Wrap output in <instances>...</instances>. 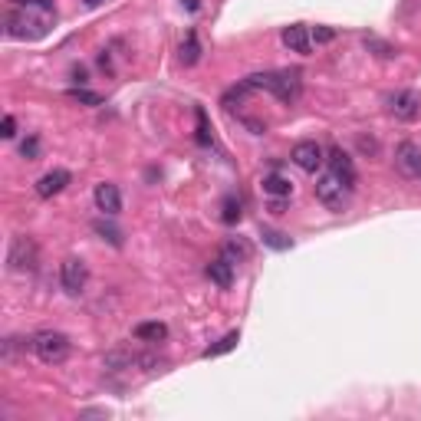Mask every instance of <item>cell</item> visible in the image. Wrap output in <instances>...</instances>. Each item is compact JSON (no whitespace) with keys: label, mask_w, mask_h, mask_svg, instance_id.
<instances>
[{"label":"cell","mask_w":421,"mask_h":421,"mask_svg":"<svg viewBox=\"0 0 421 421\" xmlns=\"http://www.w3.org/2000/svg\"><path fill=\"white\" fill-rule=\"evenodd\" d=\"M53 20H56L53 4L36 0V4H27V7H13L7 13L4 27H7V36H13V40H40L53 27Z\"/></svg>","instance_id":"obj_1"},{"label":"cell","mask_w":421,"mask_h":421,"mask_svg":"<svg viewBox=\"0 0 421 421\" xmlns=\"http://www.w3.org/2000/svg\"><path fill=\"white\" fill-rule=\"evenodd\" d=\"M244 83H247L250 89H267V92H273V96L280 99V102H287V106H293L303 92L300 69H267V73L247 76Z\"/></svg>","instance_id":"obj_2"},{"label":"cell","mask_w":421,"mask_h":421,"mask_svg":"<svg viewBox=\"0 0 421 421\" xmlns=\"http://www.w3.org/2000/svg\"><path fill=\"white\" fill-rule=\"evenodd\" d=\"M30 349L36 352L40 362L46 366H60L66 356H69V339L63 333H56V329H43V333L30 336Z\"/></svg>","instance_id":"obj_3"},{"label":"cell","mask_w":421,"mask_h":421,"mask_svg":"<svg viewBox=\"0 0 421 421\" xmlns=\"http://www.w3.org/2000/svg\"><path fill=\"white\" fill-rule=\"evenodd\" d=\"M316 198H319V205H323V207H329V211L339 214V211H346V207H349L352 188L339 181L333 172H326V174H319V181H316Z\"/></svg>","instance_id":"obj_4"},{"label":"cell","mask_w":421,"mask_h":421,"mask_svg":"<svg viewBox=\"0 0 421 421\" xmlns=\"http://www.w3.org/2000/svg\"><path fill=\"white\" fill-rule=\"evenodd\" d=\"M36 260H40V250L30 237H13L11 250H7V267L11 270H36Z\"/></svg>","instance_id":"obj_5"},{"label":"cell","mask_w":421,"mask_h":421,"mask_svg":"<svg viewBox=\"0 0 421 421\" xmlns=\"http://www.w3.org/2000/svg\"><path fill=\"white\" fill-rule=\"evenodd\" d=\"M86 280H89V270L79 257H66L60 263V283H63V290L69 296H79V293L86 290Z\"/></svg>","instance_id":"obj_6"},{"label":"cell","mask_w":421,"mask_h":421,"mask_svg":"<svg viewBox=\"0 0 421 421\" xmlns=\"http://www.w3.org/2000/svg\"><path fill=\"white\" fill-rule=\"evenodd\" d=\"M290 162L300 168V172H319L326 165V151L316 145V142H296L293 145V151H290Z\"/></svg>","instance_id":"obj_7"},{"label":"cell","mask_w":421,"mask_h":421,"mask_svg":"<svg viewBox=\"0 0 421 421\" xmlns=\"http://www.w3.org/2000/svg\"><path fill=\"white\" fill-rule=\"evenodd\" d=\"M389 112L399 122H415L421 116V96L415 89H401V92H395L389 99Z\"/></svg>","instance_id":"obj_8"},{"label":"cell","mask_w":421,"mask_h":421,"mask_svg":"<svg viewBox=\"0 0 421 421\" xmlns=\"http://www.w3.org/2000/svg\"><path fill=\"white\" fill-rule=\"evenodd\" d=\"M326 165H329V172H333L343 184L356 188V165H352V158H349L339 145H333V149L326 151Z\"/></svg>","instance_id":"obj_9"},{"label":"cell","mask_w":421,"mask_h":421,"mask_svg":"<svg viewBox=\"0 0 421 421\" xmlns=\"http://www.w3.org/2000/svg\"><path fill=\"white\" fill-rule=\"evenodd\" d=\"M395 168L405 178H421V149L415 142H401L395 149Z\"/></svg>","instance_id":"obj_10"},{"label":"cell","mask_w":421,"mask_h":421,"mask_svg":"<svg viewBox=\"0 0 421 421\" xmlns=\"http://www.w3.org/2000/svg\"><path fill=\"white\" fill-rule=\"evenodd\" d=\"M283 46L293 50V53L306 56L313 50V36H310V30L303 23H290V27H283Z\"/></svg>","instance_id":"obj_11"},{"label":"cell","mask_w":421,"mask_h":421,"mask_svg":"<svg viewBox=\"0 0 421 421\" xmlns=\"http://www.w3.org/2000/svg\"><path fill=\"white\" fill-rule=\"evenodd\" d=\"M96 207L102 211L106 217H116L122 211V195H119V188L116 184H109V181H102V184H96Z\"/></svg>","instance_id":"obj_12"},{"label":"cell","mask_w":421,"mask_h":421,"mask_svg":"<svg viewBox=\"0 0 421 421\" xmlns=\"http://www.w3.org/2000/svg\"><path fill=\"white\" fill-rule=\"evenodd\" d=\"M69 181H73V178H69L66 168H53V172H46L43 178L36 181V195H40V198H53V195H60Z\"/></svg>","instance_id":"obj_13"},{"label":"cell","mask_w":421,"mask_h":421,"mask_svg":"<svg viewBox=\"0 0 421 421\" xmlns=\"http://www.w3.org/2000/svg\"><path fill=\"white\" fill-rule=\"evenodd\" d=\"M207 280L217 283L221 290H230V283H234V263L227 257H214L207 263Z\"/></svg>","instance_id":"obj_14"},{"label":"cell","mask_w":421,"mask_h":421,"mask_svg":"<svg viewBox=\"0 0 421 421\" xmlns=\"http://www.w3.org/2000/svg\"><path fill=\"white\" fill-rule=\"evenodd\" d=\"M132 336H135L139 343H165V339H168V326L158 323V319H155V323H139L132 329Z\"/></svg>","instance_id":"obj_15"},{"label":"cell","mask_w":421,"mask_h":421,"mask_svg":"<svg viewBox=\"0 0 421 421\" xmlns=\"http://www.w3.org/2000/svg\"><path fill=\"white\" fill-rule=\"evenodd\" d=\"M221 257H227L234 267H237V263H247L250 260V244L244 237H230L224 247H221Z\"/></svg>","instance_id":"obj_16"},{"label":"cell","mask_w":421,"mask_h":421,"mask_svg":"<svg viewBox=\"0 0 421 421\" xmlns=\"http://www.w3.org/2000/svg\"><path fill=\"white\" fill-rule=\"evenodd\" d=\"M263 191L270 198H290L293 195V184L283 178V174L270 172V174H263Z\"/></svg>","instance_id":"obj_17"},{"label":"cell","mask_w":421,"mask_h":421,"mask_svg":"<svg viewBox=\"0 0 421 421\" xmlns=\"http://www.w3.org/2000/svg\"><path fill=\"white\" fill-rule=\"evenodd\" d=\"M198 60H201V43H198V33L191 30V33H188V40L181 43V63L184 66H195Z\"/></svg>","instance_id":"obj_18"},{"label":"cell","mask_w":421,"mask_h":421,"mask_svg":"<svg viewBox=\"0 0 421 421\" xmlns=\"http://www.w3.org/2000/svg\"><path fill=\"white\" fill-rule=\"evenodd\" d=\"M237 343H240V333H227V336H221V339H217L214 346H211V349H205V359L224 356V352H230V349L237 346Z\"/></svg>","instance_id":"obj_19"},{"label":"cell","mask_w":421,"mask_h":421,"mask_svg":"<svg viewBox=\"0 0 421 421\" xmlns=\"http://www.w3.org/2000/svg\"><path fill=\"white\" fill-rule=\"evenodd\" d=\"M260 237H263V244L273 247V250H290L293 247V240L287 237L283 230H270V227H263V230H260Z\"/></svg>","instance_id":"obj_20"},{"label":"cell","mask_w":421,"mask_h":421,"mask_svg":"<svg viewBox=\"0 0 421 421\" xmlns=\"http://www.w3.org/2000/svg\"><path fill=\"white\" fill-rule=\"evenodd\" d=\"M240 214H244V211H240V201H237V198H234V195L224 198V205H221V221H224V224H237Z\"/></svg>","instance_id":"obj_21"},{"label":"cell","mask_w":421,"mask_h":421,"mask_svg":"<svg viewBox=\"0 0 421 421\" xmlns=\"http://www.w3.org/2000/svg\"><path fill=\"white\" fill-rule=\"evenodd\" d=\"M96 234L102 240H109V244H112V247H122V230L119 227H112V224H106V221H96Z\"/></svg>","instance_id":"obj_22"},{"label":"cell","mask_w":421,"mask_h":421,"mask_svg":"<svg viewBox=\"0 0 421 421\" xmlns=\"http://www.w3.org/2000/svg\"><path fill=\"white\" fill-rule=\"evenodd\" d=\"M195 119H198V142H201V145H211L214 135H211V125H207V112L205 109H198Z\"/></svg>","instance_id":"obj_23"},{"label":"cell","mask_w":421,"mask_h":421,"mask_svg":"<svg viewBox=\"0 0 421 421\" xmlns=\"http://www.w3.org/2000/svg\"><path fill=\"white\" fill-rule=\"evenodd\" d=\"M366 46L368 50H375V56H382V60H392V56H395V46L382 43L378 36H366Z\"/></svg>","instance_id":"obj_24"},{"label":"cell","mask_w":421,"mask_h":421,"mask_svg":"<svg viewBox=\"0 0 421 421\" xmlns=\"http://www.w3.org/2000/svg\"><path fill=\"white\" fill-rule=\"evenodd\" d=\"M69 99H76V102H86V106H102V96L89 92V89H69Z\"/></svg>","instance_id":"obj_25"},{"label":"cell","mask_w":421,"mask_h":421,"mask_svg":"<svg viewBox=\"0 0 421 421\" xmlns=\"http://www.w3.org/2000/svg\"><path fill=\"white\" fill-rule=\"evenodd\" d=\"M20 155L27 158V162H36V158H40V139H36V135H30V139L20 145Z\"/></svg>","instance_id":"obj_26"},{"label":"cell","mask_w":421,"mask_h":421,"mask_svg":"<svg viewBox=\"0 0 421 421\" xmlns=\"http://www.w3.org/2000/svg\"><path fill=\"white\" fill-rule=\"evenodd\" d=\"M310 36H313V43H329V40L336 36V30H333V27H316Z\"/></svg>","instance_id":"obj_27"},{"label":"cell","mask_w":421,"mask_h":421,"mask_svg":"<svg viewBox=\"0 0 421 421\" xmlns=\"http://www.w3.org/2000/svg\"><path fill=\"white\" fill-rule=\"evenodd\" d=\"M0 135H4V139H13V135H17V119H13V116H4V125H0Z\"/></svg>","instance_id":"obj_28"},{"label":"cell","mask_w":421,"mask_h":421,"mask_svg":"<svg viewBox=\"0 0 421 421\" xmlns=\"http://www.w3.org/2000/svg\"><path fill=\"white\" fill-rule=\"evenodd\" d=\"M270 211H273V214H287V198H273Z\"/></svg>","instance_id":"obj_29"},{"label":"cell","mask_w":421,"mask_h":421,"mask_svg":"<svg viewBox=\"0 0 421 421\" xmlns=\"http://www.w3.org/2000/svg\"><path fill=\"white\" fill-rule=\"evenodd\" d=\"M27 4H36V0H11V7H27Z\"/></svg>","instance_id":"obj_30"},{"label":"cell","mask_w":421,"mask_h":421,"mask_svg":"<svg viewBox=\"0 0 421 421\" xmlns=\"http://www.w3.org/2000/svg\"><path fill=\"white\" fill-rule=\"evenodd\" d=\"M184 7H188V11H198V0H184Z\"/></svg>","instance_id":"obj_31"},{"label":"cell","mask_w":421,"mask_h":421,"mask_svg":"<svg viewBox=\"0 0 421 421\" xmlns=\"http://www.w3.org/2000/svg\"><path fill=\"white\" fill-rule=\"evenodd\" d=\"M83 4H86V7H99V4H102V0H83Z\"/></svg>","instance_id":"obj_32"}]
</instances>
